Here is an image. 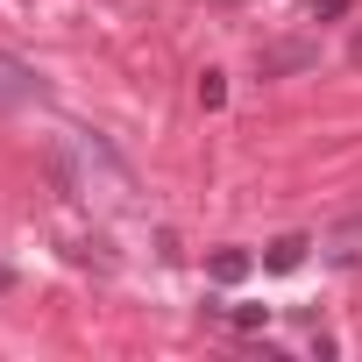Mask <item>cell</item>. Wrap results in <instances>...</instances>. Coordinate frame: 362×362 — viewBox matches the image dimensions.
Here are the masks:
<instances>
[{
    "instance_id": "cell-2",
    "label": "cell",
    "mask_w": 362,
    "mask_h": 362,
    "mask_svg": "<svg viewBox=\"0 0 362 362\" xmlns=\"http://www.w3.org/2000/svg\"><path fill=\"white\" fill-rule=\"evenodd\" d=\"M43 170H50V192L57 199H86V177H78L71 142H43Z\"/></svg>"
},
{
    "instance_id": "cell-3",
    "label": "cell",
    "mask_w": 362,
    "mask_h": 362,
    "mask_svg": "<svg viewBox=\"0 0 362 362\" xmlns=\"http://www.w3.org/2000/svg\"><path fill=\"white\" fill-rule=\"evenodd\" d=\"M29 93H36V71L15 64V57H0V107H15V100H29Z\"/></svg>"
},
{
    "instance_id": "cell-8",
    "label": "cell",
    "mask_w": 362,
    "mask_h": 362,
    "mask_svg": "<svg viewBox=\"0 0 362 362\" xmlns=\"http://www.w3.org/2000/svg\"><path fill=\"white\" fill-rule=\"evenodd\" d=\"M305 15H313V22H334V15H348V0H313Z\"/></svg>"
},
{
    "instance_id": "cell-4",
    "label": "cell",
    "mask_w": 362,
    "mask_h": 362,
    "mask_svg": "<svg viewBox=\"0 0 362 362\" xmlns=\"http://www.w3.org/2000/svg\"><path fill=\"white\" fill-rule=\"evenodd\" d=\"M305 249H313L305 235H277V242L263 249V270H298V263H305Z\"/></svg>"
},
{
    "instance_id": "cell-10",
    "label": "cell",
    "mask_w": 362,
    "mask_h": 362,
    "mask_svg": "<svg viewBox=\"0 0 362 362\" xmlns=\"http://www.w3.org/2000/svg\"><path fill=\"white\" fill-rule=\"evenodd\" d=\"M214 8H249V0H214Z\"/></svg>"
},
{
    "instance_id": "cell-6",
    "label": "cell",
    "mask_w": 362,
    "mask_h": 362,
    "mask_svg": "<svg viewBox=\"0 0 362 362\" xmlns=\"http://www.w3.org/2000/svg\"><path fill=\"white\" fill-rule=\"evenodd\" d=\"M199 107H206V114L228 107V78H221V71H199Z\"/></svg>"
},
{
    "instance_id": "cell-9",
    "label": "cell",
    "mask_w": 362,
    "mask_h": 362,
    "mask_svg": "<svg viewBox=\"0 0 362 362\" xmlns=\"http://www.w3.org/2000/svg\"><path fill=\"white\" fill-rule=\"evenodd\" d=\"M348 64H355V71H362V36H355V43H348Z\"/></svg>"
},
{
    "instance_id": "cell-7",
    "label": "cell",
    "mask_w": 362,
    "mask_h": 362,
    "mask_svg": "<svg viewBox=\"0 0 362 362\" xmlns=\"http://www.w3.org/2000/svg\"><path fill=\"white\" fill-rule=\"evenodd\" d=\"M228 320H235V327H242V334H256V327H263V320H270V305H228Z\"/></svg>"
},
{
    "instance_id": "cell-1",
    "label": "cell",
    "mask_w": 362,
    "mask_h": 362,
    "mask_svg": "<svg viewBox=\"0 0 362 362\" xmlns=\"http://www.w3.org/2000/svg\"><path fill=\"white\" fill-rule=\"evenodd\" d=\"M313 64H320V43H305V36L256 50V71H263V78H291V71H313Z\"/></svg>"
},
{
    "instance_id": "cell-5",
    "label": "cell",
    "mask_w": 362,
    "mask_h": 362,
    "mask_svg": "<svg viewBox=\"0 0 362 362\" xmlns=\"http://www.w3.org/2000/svg\"><path fill=\"white\" fill-rule=\"evenodd\" d=\"M206 270H214V284H242V277L256 270V256H249V249H214Z\"/></svg>"
}]
</instances>
